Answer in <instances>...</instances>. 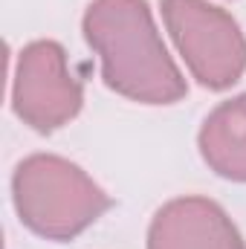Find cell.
Here are the masks:
<instances>
[{
	"instance_id": "6da1fadb",
	"label": "cell",
	"mask_w": 246,
	"mask_h": 249,
	"mask_svg": "<svg viewBox=\"0 0 246 249\" xmlns=\"http://www.w3.org/2000/svg\"><path fill=\"white\" fill-rule=\"evenodd\" d=\"M81 26L113 93L139 105H174L188 93L180 67L157 32L148 0H93Z\"/></svg>"
},
{
	"instance_id": "7a4b0ae2",
	"label": "cell",
	"mask_w": 246,
	"mask_h": 249,
	"mask_svg": "<svg viewBox=\"0 0 246 249\" xmlns=\"http://www.w3.org/2000/svg\"><path fill=\"white\" fill-rule=\"evenodd\" d=\"M12 200L20 223L47 241L78 238L110 209L105 188L55 154H32L15 168Z\"/></svg>"
},
{
	"instance_id": "3957f363",
	"label": "cell",
	"mask_w": 246,
	"mask_h": 249,
	"mask_svg": "<svg viewBox=\"0 0 246 249\" xmlns=\"http://www.w3.org/2000/svg\"><path fill=\"white\" fill-rule=\"evenodd\" d=\"M162 20L185 67L209 90H226L246 72V35L209 0H162Z\"/></svg>"
},
{
	"instance_id": "8992f818",
	"label": "cell",
	"mask_w": 246,
	"mask_h": 249,
	"mask_svg": "<svg viewBox=\"0 0 246 249\" xmlns=\"http://www.w3.org/2000/svg\"><path fill=\"white\" fill-rule=\"evenodd\" d=\"M203 162L223 180L246 183V93L217 105L197 136Z\"/></svg>"
},
{
	"instance_id": "5b68a950",
	"label": "cell",
	"mask_w": 246,
	"mask_h": 249,
	"mask_svg": "<svg viewBox=\"0 0 246 249\" xmlns=\"http://www.w3.org/2000/svg\"><path fill=\"white\" fill-rule=\"evenodd\" d=\"M148 249H246V244L223 206L209 197H177L154 214Z\"/></svg>"
},
{
	"instance_id": "277c9868",
	"label": "cell",
	"mask_w": 246,
	"mask_h": 249,
	"mask_svg": "<svg viewBox=\"0 0 246 249\" xmlns=\"http://www.w3.org/2000/svg\"><path fill=\"white\" fill-rule=\"evenodd\" d=\"M84 105L81 81L72 75L58 41H32L20 50L12 78V107L38 133L72 122Z\"/></svg>"
}]
</instances>
